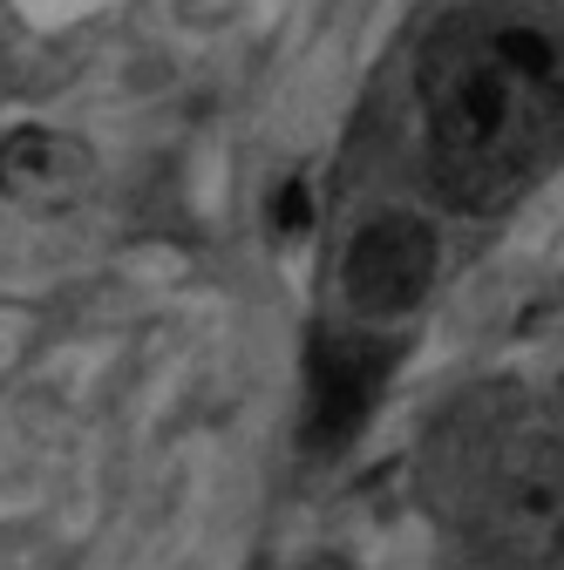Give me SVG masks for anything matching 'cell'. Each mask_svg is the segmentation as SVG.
<instances>
[{
	"instance_id": "3957f363",
	"label": "cell",
	"mask_w": 564,
	"mask_h": 570,
	"mask_svg": "<svg viewBox=\"0 0 564 570\" xmlns=\"http://www.w3.org/2000/svg\"><path fill=\"white\" fill-rule=\"evenodd\" d=\"M483 523L504 557L531 563L564 537V455L544 442H517L483 482Z\"/></svg>"
},
{
	"instance_id": "7a4b0ae2",
	"label": "cell",
	"mask_w": 564,
	"mask_h": 570,
	"mask_svg": "<svg viewBox=\"0 0 564 570\" xmlns=\"http://www.w3.org/2000/svg\"><path fill=\"white\" fill-rule=\"evenodd\" d=\"M436 285V232L415 210H381L340 258V293L361 320H401Z\"/></svg>"
},
{
	"instance_id": "5b68a950",
	"label": "cell",
	"mask_w": 564,
	"mask_h": 570,
	"mask_svg": "<svg viewBox=\"0 0 564 570\" xmlns=\"http://www.w3.org/2000/svg\"><path fill=\"white\" fill-rule=\"evenodd\" d=\"M89 142L68 136V129H41L21 122L0 136V197L21 204V210H68L89 190Z\"/></svg>"
},
{
	"instance_id": "6da1fadb",
	"label": "cell",
	"mask_w": 564,
	"mask_h": 570,
	"mask_svg": "<svg viewBox=\"0 0 564 570\" xmlns=\"http://www.w3.org/2000/svg\"><path fill=\"white\" fill-rule=\"evenodd\" d=\"M436 184L463 210H504L564 157V28L476 8L421 55Z\"/></svg>"
},
{
	"instance_id": "277c9868",
	"label": "cell",
	"mask_w": 564,
	"mask_h": 570,
	"mask_svg": "<svg viewBox=\"0 0 564 570\" xmlns=\"http://www.w3.org/2000/svg\"><path fill=\"white\" fill-rule=\"evenodd\" d=\"M381 387H388V346L381 340H361V333L320 340L313 346V374H307V442L320 455L347 449L361 435V421L375 414Z\"/></svg>"
},
{
	"instance_id": "8992f818",
	"label": "cell",
	"mask_w": 564,
	"mask_h": 570,
	"mask_svg": "<svg viewBox=\"0 0 564 570\" xmlns=\"http://www.w3.org/2000/svg\"><path fill=\"white\" fill-rule=\"evenodd\" d=\"M307 225H313V190H307V177H293V184H279L272 190V238H307Z\"/></svg>"
}]
</instances>
